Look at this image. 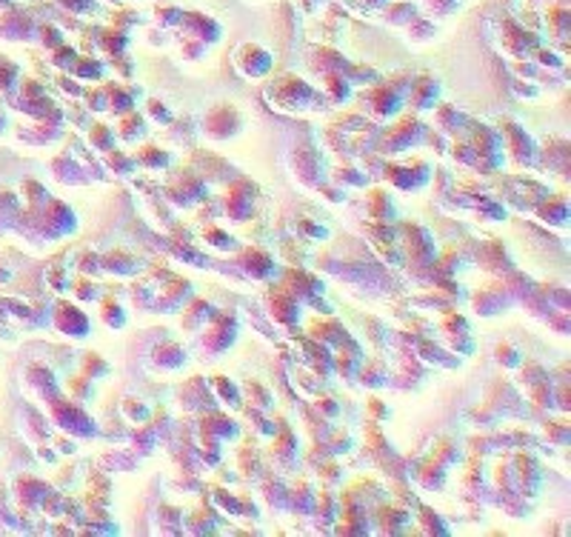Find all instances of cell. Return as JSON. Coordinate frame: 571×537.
<instances>
[{
	"mask_svg": "<svg viewBox=\"0 0 571 537\" xmlns=\"http://www.w3.org/2000/svg\"><path fill=\"white\" fill-rule=\"evenodd\" d=\"M94 129H97V132H94V140L103 143V146H109V143H112V135H109V132H100V126H94Z\"/></svg>",
	"mask_w": 571,
	"mask_h": 537,
	"instance_id": "2",
	"label": "cell"
},
{
	"mask_svg": "<svg viewBox=\"0 0 571 537\" xmlns=\"http://www.w3.org/2000/svg\"><path fill=\"white\" fill-rule=\"evenodd\" d=\"M148 109H151V114H154V117H160V120H169V114L163 112V103H157V100H148Z\"/></svg>",
	"mask_w": 571,
	"mask_h": 537,
	"instance_id": "1",
	"label": "cell"
}]
</instances>
